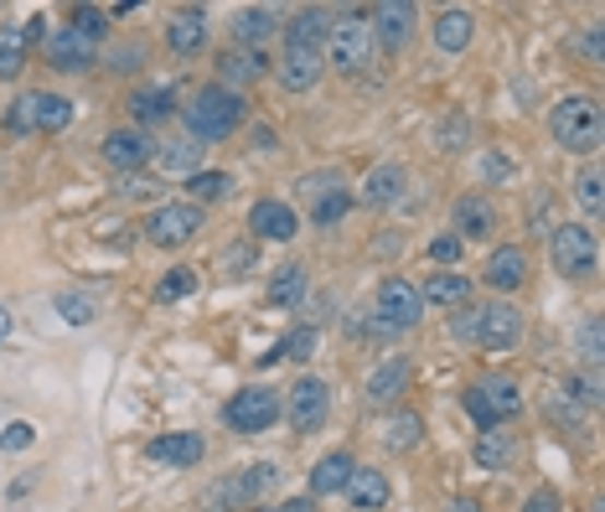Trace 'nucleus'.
Instances as JSON below:
<instances>
[{
	"mask_svg": "<svg viewBox=\"0 0 605 512\" xmlns=\"http://www.w3.org/2000/svg\"><path fill=\"white\" fill-rule=\"evenodd\" d=\"M548 135L569 156H595L605 145V115L595 94H565L548 115Z\"/></svg>",
	"mask_w": 605,
	"mask_h": 512,
	"instance_id": "f257e3e1",
	"label": "nucleus"
},
{
	"mask_svg": "<svg viewBox=\"0 0 605 512\" xmlns=\"http://www.w3.org/2000/svg\"><path fill=\"white\" fill-rule=\"evenodd\" d=\"M244 119H249V99L234 94V88H223V83L197 88V99L187 104V130H192L197 145H207V140H228Z\"/></svg>",
	"mask_w": 605,
	"mask_h": 512,
	"instance_id": "f03ea898",
	"label": "nucleus"
},
{
	"mask_svg": "<svg viewBox=\"0 0 605 512\" xmlns=\"http://www.w3.org/2000/svg\"><path fill=\"white\" fill-rule=\"evenodd\" d=\"M425 321V300H419V285L404 275H389L378 285V296H372V311L363 321V332L368 336H404L414 332Z\"/></svg>",
	"mask_w": 605,
	"mask_h": 512,
	"instance_id": "7ed1b4c3",
	"label": "nucleus"
},
{
	"mask_svg": "<svg viewBox=\"0 0 605 512\" xmlns=\"http://www.w3.org/2000/svg\"><path fill=\"white\" fill-rule=\"evenodd\" d=\"M455 336L476 342L482 353H508V347H518V336H523V311L512 300H487L482 311L455 315Z\"/></svg>",
	"mask_w": 605,
	"mask_h": 512,
	"instance_id": "20e7f679",
	"label": "nucleus"
},
{
	"mask_svg": "<svg viewBox=\"0 0 605 512\" xmlns=\"http://www.w3.org/2000/svg\"><path fill=\"white\" fill-rule=\"evenodd\" d=\"M327 62H332L336 73H347V79H357V73H368L372 68V26L363 11H342V16H332V32H327Z\"/></svg>",
	"mask_w": 605,
	"mask_h": 512,
	"instance_id": "39448f33",
	"label": "nucleus"
},
{
	"mask_svg": "<svg viewBox=\"0 0 605 512\" xmlns=\"http://www.w3.org/2000/svg\"><path fill=\"white\" fill-rule=\"evenodd\" d=\"M466 414L476 419V430H497L502 419H518L523 414V394H518V383L512 378H476L466 394H461Z\"/></svg>",
	"mask_w": 605,
	"mask_h": 512,
	"instance_id": "423d86ee",
	"label": "nucleus"
},
{
	"mask_svg": "<svg viewBox=\"0 0 605 512\" xmlns=\"http://www.w3.org/2000/svg\"><path fill=\"white\" fill-rule=\"evenodd\" d=\"M548 259H554V270L565 279H585V275H595V264H601V243H595V234L580 228V223H559L554 238H548Z\"/></svg>",
	"mask_w": 605,
	"mask_h": 512,
	"instance_id": "0eeeda50",
	"label": "nucleus"
},
{
	"mask_svg": "<svg viewBox=\"0 0 605 512\" xmlns=\"http://www.w3.org/2000/svg\"><path fill=\"white\" fill-rule=\"evenodd\" d=\"M197 228H202V207H197V202H161L156 213L145 217V238H151L156 249H181V243H192Z\"/></svg>",
	"mask_w": 605,
	"mask_h": 512,
	"instance_id": "6e6552de",
	"label": "nucleus"
},
{
	"mask_svg": "<svg viewBox=\"0 0 605 512\" xmlns=\"http://www.w3.org/2000/svg\"><path fill=\"white\" fill-rule=\"evenodd\" d=\"M223 419H228V430L234 434H264L280 419V394L274 389H238L234 398H228V409H223Z\"/></svg>",
	"mask_w": 605,
	"mask_h": 512,
	"instance_id": "1a4fd4ad",
	"label": "nucleus"
},
{
	"mask_svg": "<svg viewBox=\"0 0 605 512\" xmlns=\"http://www.w3.org/2000/svg\"><path fill=\"white\" fill-rule=\"evenodd\" d=\"M285 414H290L295 434H316L321 425H327V414H332V389H327V378H295L290 398H285Z\"/></svg>",
	"mask_w": 605,
	"mask_h": 512,
	"instance_id": "9d476101",
	"label": "nucleus"
},
{
	"mask_svg": "<svg viewBox=\"0 0 605 512\" xmlns=\"http://www.w3.org/2000/svg\"><path fill=\"white\" fill-rule=\"evenodd\" d=\"M414 21H419V11H414L410 0H383V5H372L368 11L372 41H378L389 58H399V52L414 41Z\"/></svg>",
	"mask_w": 605,
	"mask_h": 512,
	"instance_id": "9b49d317",
	"label": "nucleus"
},
{
	"mask_svg": "<svg viewBox=\"0 0 605 512\" xmlns=\"http://www.w3.org/2000/svg\"><path fill=\"white\" fill-rule=\"evenodd\" d=\"M274 476H280V472H274L270 461H259V466H249L244 476H228V481H217L207 502H213V508H249V502H254V497L270 487Z\"/></svg>",
	"mask_w": 605,
	"mask_h": 512,
	"instance_id": "f8f14e48",
	"label": "nucleus"
},
{
	"mask_svg": "<svg viewBox=\"0 0 605 512\" xmlns=\"http://www.w3.org/2000/svg\"><path fill=\"white\" fill-rule=\"evenodd\" d=\"M249 228H254V238H270V243H290L295 234H300V217H295L290 202L280 198H264L249 207Z\"/></svg>",
	"mask_w": 605,
	"mask_h": 512,
	"instance_id": "ddd939ff",
	"label": "nucleus"
},
{
	"mask_svg": "<svg viewBox=\"0 0 605 512\" xmlns=\"http://www.w3.org/2000/svg\"><path fill=\"white\" fill-rule=\"evenodd\" d=\"M321 73H327V52H295V47L280 52V88L285 94H311Z\"/></svg>",
	"mask_w": 605,
	"mask_h": 512,
	"instance_id": "4468645a",
	"label": "nucleus"
},
{
	"mask_svg": "<svg viewBox=\"0 0 605 512\" xmlns=\"http://www.w3.org/2000/svg\"><path fill=\"white\" fill-rule=\"evenodd\" d=\"M145 455L156 461V466H197L202 455H207V440L202 434H192V430H176V434H156L151 445H145Z\"/></svg>",
	"mask_w": 605,
	"mask_h": 512,
	"instance_id": "2eb2a0df",
	"label": "nucleus"
},
{
	"mask_svg": "<svg viewBox=\"0 0 605 512\" xmlns=\"http://www.w3.org/2000/svg\"><path fill=\"white\" fill-rule=\"evenodd\" d=\"M327 32H332V11L306 5V11H295V21H285V47H295V52H327Z\"/></svg>",
	"mask_w": 605,
	"mask_h": 512,
	"instance_id": "dca6fc26",
	"label": "nucleus"
},
{
	"mask_svg": "<svg viewBox=\"0 0 605 512\" xmlns=\"http://www.w3.org/2000/svg\"><path fill=\"white\" fill-rule=\"evenodd\" d=\"M94 58H98V41L79 37V32H68V26L47 37V62H52L58 73H83V68H94Z\"/></svg>",
	"mask_w": 605,
	"mask_h": 512,
	"instance_id": "f3484780",
	"label": "nucleus"
},
{
	"mask_svg": "<svg viewBox=\"0 0 605 512\" xmlns=\"http://www.w3.org/2000/svg\"><path fill=\"white\" fill-rule=\"evenodd\" d=\"M450 223H455L461 243L466 238H487V234H497V207L482 192H466V198H455V207H450Z\"/></svg>",
	"mask_w": 605,
	"mask_h": 512,
	"instance_id": "a211bd4d",
	"label": "nucleus"
},
{
	"mask_svg": "<svg viewBox=\"0 0 605 512\" xmlns=\"http://www.w3.org/2000/svg\"><path fill=\"white\" fill-rule=\"evenodd\" d=\"M217 73H223V88L244 94L254 79H264V73H270V58H264V52H254V47H228V52L217 58Z\"/></svg>",
	"mask_w": 605,
	"mask_h": 512,
	"instance_id": "6ab92c4d",
	"label": "nucleus"
},
{
	"mask_svg": "<svg viewBox=\"0 0 605 512\" xmlns=\"http://www.w3.org/2000/svg\"><path fill=\"white\" fill-rule=\"evenodd\" d=\"M523 279H527V249H518V243L491 249V259H487V285L491 290L512 296V290H523Z\"/></svg>",
	"mask_w": 605,
	"mask_h": 512,
	"instance_id": "aec40b11",
	"label": "nucleus"
},
{
	"mask_svg": "<svg viewBox=\"0 0 605 512\" xmlns=\"http://www.w3.org/2000/svg\"><path fill=\"white\" fill-rule=\"evenodd\" d=\"M151 156H156V145L140 135V130H115V135L104 140V160H109L115 171H140Z\"/></svg>",
	"mask_w": 605,
	"mask_h": 512,
	"instance_id": "412c9836",
	"label": "nucleus"
},
{
	"mask_svg": "<svg viewBox=\"0 0 605 512\" xmlns=\"http://www.w3.org/2000/svg\"><path fill=\"white\" fill-rule=\"evenodd\" d=\"M347 497H352V508L357 512H383L389 508V497H393V487L378 466H357L352 481H347Z\"/></svg>",
	"mask_w": 605,
	"mask_h": 512,
	"instance_id": "4be33fe9",
	"label": "nucleus"
},
{
	"mask_svg": "<svg viewBox=\"0 0 605 512\" xmlns=\"http://www.w3.org/2000/svg\"><path fill=\"white\" fill-rule=\"evenodd\" d=\"M352 472H357V461H352L347 451L321 455V461L311 466V497H336V492H347Z\"/></svg>",
	"mask_w": 605,
	"mask_h": 512,
	"instance_id": "5701e85b",
	"label": "nucleus"
},
{
	"mask_svg": "<svg viewBox=\"0 0 605 512\" xmlns=\"http://www.w3.org/2000/svg\"><path fill=\"white\" fill-rule=\"evenodd\" d=\"M166 41H171L176 58H197L207 47V16L202 11H176L171 26H166Z\"/></svg>",
	"mask_w": 605,
	"mask_h": 512,
	"instance_id": "b1692460",
	"label": "nucleus"
},
{
	"mask_svg": "<svg viewBox=\"0 0 605 512\" xmlns=\"http://www.w3.org/2000/svg\"><path fill=\"white\" fill-rule=\"evenodd\" d=\"M404 187H410V171L389 160V166L368 171V181H363V207H393V202L404 198Z\"/></svg>",
	"mask_w": 605,
	"mask_h": 512,
	"instance_id": "393cba45",
	"label": "nucleus"
},
{
	"mask_svg": "<svg viewBox=\"0 0 605 512\" xmlns=\"http://www.w3.org/2000/svg\"><path fill=\"white\" fill-rule=\"evenodd\" d=\"M410 389V357H389L383 368H372L368 373V404H393V398Z\"/></svg>",
	"mask_w": 605,
	"mask_h": 512,
	"instance_id": "a878e982",
	"label": "nucleus"
},
{
	"mask_svg": "<svg viewBox=\"0 0 605 512\" xmlns=\"http://www.w3.org/2000/svg\"><path fill=\"white\" fill-rule=\"evenodd\" d=\"M471 37H476V16H471V11L450 5V11L435 16V47H440V52H466Z\"/></svg>",
	"mask_w": 605,
	"mask_h": 512,
	"instance_id": "bb28decb",
	"label": "nucleus"
},
{
	"mask_svg": "<svg viewBox=\"0 0 605 512\" xmlns=\"http://www.w3.org/2000/svg\"><path fill=\"white\" fill-rule=\"evenodd\" d=\"M68 124H73V99H62V94H32V130L58 135Z\"/></svg>",
	"mask_w": 605,
	"mask_h": 512,
	"instance_id": "cd10ccee",
	"label": "nucleus"
},
{
	"mask_svg": "<svg viewBox=\"0 0 605 512\" xmlns=\"http://www.w3.org/2000/svg\"><path fill=\"white\" fill-rule=\"evenodd\" d=\"M466 296H471V279L455 275V270H435V275L419 285V300H425V306H461Z\"/></svg>",
	"mask_w": 605,
	"mask_h": 512,
	"instance_id": "c85d7f7f",
	"label": "nucleus"
},
{
	"mask_svg": "<svg viewBox=\"0 0 605 512\" xmlns=\"http://www.w3.org/2000/svg\"><path fill=\"white\" fill-rule=\"evenodd\" d=\"M471 455H476V466H487V472H508L512 461H518V440L502 430H482Z\"/></svg>",
	"mask_w": 605,
	"mask_h": 512,
	"instance_id": "c756f323",
	"label": "nucleus"
},
{
	"mask_svg": "<svg viewBox=\"0 0 605 512\" xmlns=\"http://www.w3.org/2000/svg\"><path fill=\"white\" fill-rule=\"evenodd\" d=\"M130 109H135L140 124H166V119L176 115V94L166 88V83H151V88H135Z\"/></svg>",
	"mask_w": 605,
	"mask_h": 512,
	"instance_id": "7c9ffc66",
	"label": "nucleus"
},
{
	"mask_svg": "<svg viewBox=\"0 0 605 512\" xmlns=\"http://www.w3.org/2000/svg\"><path fill=\"white\" fill-rule=\"evenodd\" d=\"M26 58H32V47L21 37V21H5V26H0V83L21 79Z\"/></svg>",
	"mask_w": 605,
	"mask_h": 512,
	"instance_id": "2f4dec72",
	"label": "nucleus"
},
{
	"mask_svg": "<svg viewBox=\"0 0 605 512\" xmlns=\"http://www.w3.org/2000/svg\"><path fill=\"white\" fill-rule=\"evenodd\" d=\"M280 32V11H270V5H249V11H238L234 16V41L244 47V41H264Z\"/></svg>",
	"mask_w": 605,
	"mask_h": 512,
	"instance_id": "473e14b6",
	"label": "nucleus"
},
{
	"mask_svg": "<svg viewBox=\"0 0 605 512\" xmlns=\"http://www.w3.org/2000/svg\"><path fill=\"white\" fill-rule=\"evenodd\" d=\"M419 440H425V419L414 409L404 414H393L389 419V430H383V445H389L393 455H404V451H419Z\"/></svg>",
	"mask_w": 605,
	"mask_h": 512,
	"instance_id": "72a5a7b5",
	"label": "nucleus"
},
{
	"mask_svg": "<svg viewBox=\"0 0 605 512\" xmlns=\"http://www.w3.org/2000/svg\"><path fill=\"white\" fill-rule=\"evenodd\" d=\"M270 300L280 311H295V306L306 300V264H285V270L270 279Z\"/></svg>",
	"mask_w": 605,
	"mask_h": 512,
	"instance_id": "f704fd0d",
	"label": "nucleus"
},
{
	"mask_svg": "<svg viewBox=\"0 0 605 512\" xmlns=\"http://www.w3.org/2000/svg\"><path fill=\"white\" fill-rule=\"evenodd\" d=\"M202 151H207V145H197L192 135L187 140H171V145H161V166H166V171H187V177H197V171H202Z\"/></svg>",
	"mask_w": 605,
	"mask_h": 512,
	"instance_id": "c9c22d12",
	"label": "nucleus"
},
{
	"mask_svg": "<svg viewBox=\"0 0 605 512\" xmlns=\"http://www.w3.org/2000/svg\"><path fill=\"white\" fill-rule=\"evenodd\" d=\"M352 213V192L347 187H336V192H321V198L311 202V223L316 228H336L342 217Z\"/></svg>",
	"mask_w": 605,
	"mask_h": 512,
	"instance_id": "e433bc0d",
	"label": "nucleus"
},
{
	"mask_svg": "<svg viewBox=\"0 0 605 512\" xmlns=\"http://www.w3.org/2000/svg\"><path fill=\"white\" fill-rule=\"evenodd\" d=\"M228 187H234V177L228 171H197V177H187V202H217V198H228Z\"/></svg>",
	"mask_w": 605,
	"mask_h": 512,
	"instance_id": "4c0bfd02",
	"label": "nucleus"
},
{
	"mask_svg": "<svg viewBox=\"0 0 605 512\" xmlns=\"http://www.w3.org/2000/svg\"><path fill=\"white\" fill-rule=\"evenodd\" d=\"M187 296H197V270H166L156 279V306H176Z\"/></svg>",
	"mask_w": 605,
	"mask_h": 512,
	"instance_id": "58836bf2",
	"label": "nucleus"
},
{
	"mask_svg": "<svg viewBox=\"0 0 605 512\" xmlns=\"http://www.w3.org/2000/svg\"><path fill=\"white\" fill-rule=\"evenodd\" d=\"M565 394L569 404H585V409H595L605 394V383H601V368H585V373H569L565 378Z\"/></svg>",
	"mask_w": 605,
	"mask_h": 512,
	"instance_id": "ea45409f",
	"label": "nucleus"
},
{
	"mask_svg": "<svg viewBox=\"0 0 605 512\" xmlns=\"http://www.w3.org/2000/svg\"><path fill=\"white\" fill-rule=\"evenodd\" d=\"M52 306H58V315L68 321V326H88V321H94V300L83 296V290H58Z\"/></svg>",
	"mask_w": 605,
	"mask_h": 512,
	"instance_id": "a19ab883",
	"label": "nucleus"
},
{
	"mask_svg": "<svg viewBox=\"0 0 605 512\" xmlns=\"http://www.w3.org/2000/svg\"><path fill=\"white\" fill-rule=\"evenodd\" d=\"M68 32H79V37L98 41L104 32H109V16H104L98 5H73V16H68Z\"/></svg>",
	"mask_w": 605,
	"mask_h": 512,
	"instance_id": "79ce46f5",
	"label": "nucleus"
},
{
	"mask_svg": "<svg viewBox=\"0 0 605 512\" xmlns=\"http://www.w3.org/2000/svg\"><path fill=\"white\" fill-rule=\"evenodd\" d=\"M316 342H321V332H316V326H295V332L280 336L274 347H280V357H295V362H306V357L316 353Z\"/></svg>",
	"mask_w": 605,
	"mask_h": 512,
	"instance_id": "37998d69",
	"label": "nucleus"
},
{
	"mask_svg": "<svg viewBox=\"0 0 605 512\" xmlns=\"http://www.w3.org/2000/svg\"><path fill=\"white\" fill-rule=\"evenodd\" d=\"M217 270H223V275H249V270H254V243H228V249H223V254H217Z\"/></svg>",
	"mask_w": 605,
	"mask_h": 512,
	"instance_id": "c03bdc74",
	"label": "nucleus"
},
{
	"mask_svg": "<svg viewBox=\"0 0 605 512\" xmlns=\"http://www.w3.org/2000/svg\"><path fill=\"white\" fill-rule=\"evenodd\" d=\"M580 357H585V368H601V315L580 321Z\"/></svg>",
	"mask_w": 605,
	"mask_h": 512,
	"instance_id": "a18cd8bd",
	"label": "nucleus"
},
{
	"mask_svg": "<svg viewBox=\"0 0 605 512\" xmlns=\"http://www.w3.org/2000/svg\"><path fill=\"white\" fill-rule=\"evenodd\" d=\"M32 440H37V430L26 425V419H11L5 430H0V451H11V455H21V451H32Z\"/></svg>",
	"mask_w": 605,
	"mask_h": 512,
	"instance_id": "49530a36",
	"label": "nucleus"
},
{
	"mask_svg": "<svg viewBox=\"0 0 605 512\" xmlns=\"http://www.w3.org/2000/svg\"><path fill=\"white\" fill-rule=\"evenodd\" d=\"M574 198H580V207H585L590 217H601V171H595V166L574 181Z\"/></svg>",
	"mask_w": 605,
	"mask_h": 512,
	"instance_id": "de8ad7c7",
	"label": "nucleus"
},
{
	"mask_svg": "<svg viewBox=\"0 0 605 512\" xmlns=\"http://www.w3.org/2000/svg\"><path fill=\"white\" fill-rule=\"evenodd\" d=\"M471 140V124H466V115H450L446 124H440V151H461Z\"/></svg>",
	"mask_w": 605,
	"mask_h": 512,
	"instance_id": "09e8293b",
	"label": "nucleus"
},
{
	"mask_svg": "<svg viewBox=\"0 0 605 512\" xmlns=\"http://www.w3.org/2000/svg\"><path fill=\"white\" fill-rule=\"evenodd\" d=\"M580 52H585L590 68H601L605 62V37H601V21H590L585 26V37H580Z\"/></svg>",
	"mask_w": 605,
	"mask_h": 512,
	"instance_id": "8fccbe9b",
	"label": "nucleus"
},
{
	"mask_svg": "<svg viewBox=\"0 0 605 512\" xmlns=\"http://www.w3.org/2000/svg\"><path fill=\"white\" fill-rule=\"evenodd\" d=\"M140 62H145V47H140V41H124V47H115L109 68H115V73H135Z\"/></svg>",
	"mask_w": 605,
	"mask_h": 512,
	"instance_id": "3c124183",
	"label": "nucleus"
},
{
	"mask_svg": "<svg viewBox=\"0 0 605 512\" xmlns=\"http://www.w3.org/2000/svg\"><path fill=\"white\" fill-rule=\"evenodd\" d=\"M430 259H435V264H455V259H461V238H455V234H440L430 243Z\"/></svg>",
	"mask_w": 605,
	"mask_h": 512,
	"instance_id": "603ef678",
	"label": "nucleus"
},
{
	"mask_svg": "<svg viewBox=\"0 0 605 512\" xmlns=\"http://www.w3.org/2000/svg\"><path fill=\"white\" fill-rule=\"evenodd\" d=\"M523 512H559V492H554V487H533Z\"/></svg>",
	"mask_w": 605,
	"mask_h": 512,
	"instance_id": "864d4df0",
	"label": "nucleus"
},
{
	"mask_svg": "<svg viewBox=\"0 0 605 512\" xmlns=\"http://www.w3.org/2000/svg\"><path fill=\"white\" fill-rule=\"evenodd\" d=\"M336 187H342V171H321V177L300 181V192H306V198H321V192H336Z\"/></svg>",
	"mask_w": 605,
	"mask_h": 512,
	"instance_id": "5fc2aeb1",
	"label": "nucleus"
},
{
	"mask_svg": "<svg viewBox=\"0 0 605 512\" xmlns=\"http://www.w3.org/2000/svg\"><path fill=\"white\" fill-rule=\"evenodd\" d=\"M482 177H487V181H508L512 177V160L502 156V151H487V160H482Z\"/></svg>",
	"mask_w": 605,
	"mask_h": 512,
	"instance_id": "6e6d98bb",
	"label": "nucleus"
},
{
	"mask_svg": "<svg viewBox=\"0 0 605 512\" xmlns=\"http://www.w3.org/2000/svg\"><path fill=\"white\" fill-rule=\"evenodd\" d=\"M21 37H26V47H37V41L47 37V16H32L26 26H21Z\"/></svg>",
	"mask_w": 605,
	"mask_h": 512,
	"instance_id": "4d7b16f0",
	"label": "nucleus"
},
{
	"mask_svg": "<svg viewBox=\"0 0 605 512\" xmlns=\"http://www.w3.org/2000/svg\"><path fill=\"white\" fill-rule=\"evenodd\" d=\"M270 512H316V502L311 497H290V502H280V508H270Z\"/></svg>",
	"mask_w": 605,
	"mask_h": 512,
	"instance_id": "13d9d810",
	"label": "nucleus"
},
{
	"mask_svg": "<svg viewBox=\"0 0 605 512\" xmlns=\"http://www.w3.org/2000/svg\"><path fill=\"white\" fill-rule=\"evenodd\" d=\"M446 512H487L476 497H455V502H446Z\"/></svg>",
	"mask_w": 605,
	"mask_h": 512,
	"instance_id": "bf43d9fd",
	"label": "nucleus"
},
{
	"mask_svg": "<svg viewBox=\"0 0 605 512\" xmlns=\"http://www.w3.org/2000/svg\"><path fill=\"white\" fill-rule=\"evenodd\" d=\"M0 336H11V311L0 306Z\"/></svg>",
	"mask_w": 605,
	"mask_h": 512,
	"instance_id": "052dcab7",
	"label": "nucleus"
},
{
	"mask_svg": "<svg viewBox=\"0 0 605 512\" xmlns=\"http://www.w3.org/2000/svg\"><path fill=\"white\" fill-rule=\"evenodd\" d=\"M595 512H601V508H595Z\"/></svg>",
	"mask_w": 605,
	"mask_h": 512,
	"instance_id": "680f3d73",
	"label": "nucleus"
}]
</instances>
